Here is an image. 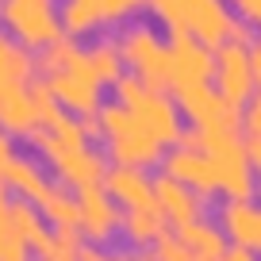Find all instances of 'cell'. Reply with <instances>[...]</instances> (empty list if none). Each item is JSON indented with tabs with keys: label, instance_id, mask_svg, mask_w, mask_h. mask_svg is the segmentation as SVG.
<instances>
[{
	"label": "cell",
	"instance_id": "obj_28",
	"mask_svg": "<svg viewBox=\"0 0 261 261\" xmlns=\"http://www.w3.org/2000/svg\"><path fill=\"white\" fill-rule=\"evenodd\" d=\"M246 135H257L261 139V92L246 104Z\"/></svg>",
	"mask_w": 261,
	"mask_h": 261
},
{
	"label": "cell",
	"instance_id": "obj_3",
	"mask_svg": "<svg viewBox=\"0 0 261 261\" xmlns=\"http://www.w3.org/2000/svg\"><path fill=\"white\" fill-rule=\"evenodd\" d=\"M31 142H35V150L50 162L54 177L62 180L65 188L85 192V188H100L104 185L108 162H104V154H96L92 146H69V142H62L54 130H46V127L35 130Z\"/></svg>",
	"mask_w": 261,
	"mask_h": 261
},
{
	"label": "cell",
	"instance_id": "obj_1",
	"mask_svg": "<svg viewBox=\"0 0 261 261\" xmlns=\"http://www.w3.org/2000/svg\"><path fill=\"white\" fill-rule=\"evenodd\" d=\"M39 69L42 77L50 81V89H54L58 104L69 108L73 115H100V108H104V100H100V77L96 69H92L89 62V50L77 46V39H58L54 46L39 50Z\"/></svg>",
	"mask_w": 261,
	"mask_h": 261
},
{
	"label": "cell",
	"instance_id": "obj_7",
	"mask_svg": "<svg viewBox=\"0 0 261 261\" xmlns=\"http://www.w3.org/2000/svg\"><path fill=\"white\" fill-rule=\"evenodd\" d=\"M196 85H215V50L196 35H169V89L185 92Z\"/></svg>",
	"mask_w": 261,
	"mask_h": 261
},
{
	"label": "cell",
	"instance_id": "obj_24",
	"mask_svg": "<svg viewBox=\"0 0 261 261\" xmlns=\"http://www.w3.org/2000/svg\"><path fill=\"white\" fill-rule=\"evenodd\" d=\"M8 219H12V230H16L27 246H35V238L46 234V219H42V212L31 204V200H12L8 204Z\"/></svg>",
	"mask_w": 261,
	"mask_h": 261
},
{
	"label": "cell",
	"instance_id": "obj_5",
	"mask_svg": "<svg viewBox=\"0 0 261 261\" xmlns=\"http://www.w3.org/2000/svg\"><path fill=\"white\" fill-rule=\"evenodd\" d=\"M0 23L19 46H54L58 39H65L62 16L54 12V0H4L0 4Z\"/></svg>",
	"mask_w": 261,
	"mask_h": 261
},
{
	"label": "cell",
	"instance_id": "obj_16",
	"mask_svg": "<svg viewBox=\"0 0 261 261\" xmlns=\"http://www.w3.org/2000/svg\"><path fill=\"white\" fill-rule=\"evenodd\" d=\"M35 65H39V58L31 50L19 46L8 31H0V96L16 92V89H31Z\"/></svg>",
	"mask_w": 261,
	"mask_h": 261
},
{
	"label": "cell",
	"instance_id": "obj_9",
	"mask_svg": "<svg viewBox=\"0 0 261 261\" xmlns=\"http://www.w3.org/2000/svg\"><path fill=\"white\" fill-rule=\"evenodd\" d=\"M215 89L234 108H246L257 96V77H253L250 46H242V42H223V46L215 50Z\"/></svg>",
	"mask_w": 261,
	"mask_h": 261
},
{
	"label": "cell",
	"instance_id": "obj_4",
	"mask_svg": "<svg viewBox=\"0 0 261 261\" xmlns=\"http://www.w3.org/2000/svg\"><path fill=\"white\" fill-rule=\"evenodd\" d=\"M115 100L127 104L162 142H180V135H185V130H180V104L169 92L150 89V85L142 81V77H135V73H123L119 81H115Z\"/></svg>",
	"mask_w": 261,
	"mask_h": 261
},
{
	"label": "cell",
	"instance_id": "obj_36",
	"mask_svg": "<svg viewBox=\"0 0 261 261\" xmlns=\"http://www.w3.org/2000/svg\"><path fill=\"white\" fill-rule=\"evenodd\" d=\"M112 261H139L135 253H112Z\"/></svg>",
	"mask_w": 261,
	"mask_h": 261
},
{
	"label": "cell",
	"instance_id": "obj_33",
	"mask_svg": "<svg viewBox=\"0 0 261 261\" xmlns=\"http://www.w3.org/2000/svg\"><path fill=\"white\" fill-rule=\"evenodd\" d=\"M250 62H253V77H257V92H261V39L250 46Z\"/></svg>",
	"mask_w": 261,
	"mask_h": 261
},
{
	"label": "cell",
	"instance_id": "obj_2",
	"mask_svg": "<svg viewBox=\"0 0 261 261\" xmlns=\"http://www.w3.org/2000/svg\"><path fill=\"white\" fill-rule=\"evenodd\" d=\"M100 127H104L112 165H139V169H146V165L165 158V150H162L165 142L119 100L100 108Z\"/></svg>",
	"mask_w": 261,
	"mask_h": 261
},
{
	"label": "cell",
	"instance_id": "obj_35",
	"mask_svg": "<svg viewBox=\"0 0 261 261\" xmlns=\"http://www.w3.org/2000/svg\"><path fill=\"white\" fill-rule=\"evenodd\" d=\"M135 257H139V261H158V253L154 250H135Z\"/></svg>",
	"mask_w": 261,
	"mask_h": 261
},
{
	"label": "cell",
	"instance_id": "obj_6",
	"mask_svg": "<svg viewBox=\"0 0 261 261\" xmlns=\"http://www.w3.org/2000/svg\"><path fill=\"white\" fill-rule=\"evenodd\" d=\"M119 50L135 77H142L150 89H162V92L169 89V46L158 39L154 27H146V23L127 27L119 35Z\"/></svg>",
	"mask_w": 261,
	"mask_h": 261
},
{
	"label": "cell",
	"instance_id": "obj_22",
	"mask_svg": "<svg viewBox=\"0 0 261 261\" xmlns=\"http://www.w3.org/2000/svg\"><path fill=\"white\" fill-rule=\"evenodd\" d=\"M0 180H4V185H8L12 192H19V200H31V204L42 196V188L50 185V180L42 177V169H39V165H35V162H27V158H19V154L8 162V169L0 173Z\"/></svg>",
	"mask_w": 261,
	"mask_h": 261
},
{
	"label": "cell",
	"instance_id": "obj_21",
	"mask_svg": "<svg viewBox=\"0 0 261 261\" xmlns=\"http://www.w3.org/2000/svg\"><path fill=\"white\" fill-rule=\"evenodd\" d=\"M58 16H62V31L69 35V39L89 35V31H96L100 23H108L104 19V0H65Z\"/></svg>",
	"mask_w": 261,
	"mask_h": 261
},
{
	"label": "cell",
	"instance_id": "obj_20",
	"mask_svg": "<svg viewBox=\"0 0 261 261\" xmlns=\"http://www.w3.org/2000/svg\"><path fill=\"white\" fill-rule=\"evenodd\" d=\"M169 230V219L162 215V207H135V212H123V234H127V242H135L142 250V246H154L158 238Z\"/></svg>",
	"mask_w": 261,
	"mask_h": 261
},
{
	"label": "cell",
	"instance_id": "obj_34",
	"mask_svg": "<svg viewBox=\"0 0 261 261\" xmlns=\"http://www.w3.org/2000/svg\"><path fill=\"white\" fill-rule=\"evenodd\" d=\"M81 261H112V253H104V250H100V246H85Z\"/></svg>",
	"mask_w": 261,
	"mask_h": 261
},
{
	"label": "cell",
	"instance_id": "obj_14",
	"mask_svg": "<svg viewBox=\"0 0 261 261\" xmlns=\"http://www.w3.org/2000/svg\"><path fill=\"white\" fill-rule=\"evenodd\" d=\"M154 196H158V207H162V215L173 223V227H185V223L204 219V196L192 192V188L180 185V180H173L169 173L154 177Z\"/></svg>",
	"mask_w": 261,
	"mask_h": 261
},
{
	"label": "cell",
	"instance_id": "obj_18",
	"mask_svg": "<svg viewBox=\"0 0 261 261\" xmlns=\"http://www.w3.org/2000/svg\"><path fill=\"white\" fill-rule=\"evenodd\" d=\"M85 246L89 242L77 227H46V234L35 238L31 250L39 253V261H81Z\"/></svg>",
	"mask_w": 261,
	"mask_h": 261
},
{
	"label": "cell",
	"instance_id": "obj_26",
	"mask_svg": "<svg viewBox=\"0 0 261 261\" xmlns=\"http://www.w3.org/2000/svg\"><path fill=\"white\" fill-rule=\"evenodd\" d=\"M154 253H158V261H196V253L180 242L177 230H165V234L154 242Z\"/></svg>",
	"mask_w": 261,
	"mask_h": 261
},
{
	"label": "cell",
	"instance_id": "obj_11",
	"mask_svg": "<svg viewBox=\"0 0 261 261\" xmlns=\"http://www.w3.org/2000/svg\"><path fill=\"white\" fill-rule=\"evenodd\" d=\"M230 27L234 16L223 0H185V31L196 35L204 46L219 50L223 42H230Z\"/></svg>",
	"mask_w": 261,
	"mask_h": 261
},
{
	"label": "cell",
	"instance_id": "obj_30",
	"mask_svg": "<svg viewBox=\"0 0 261 261\" xmlns=\"http://www.w3.org/2000/svg\"><path fill=\"white\" fill-rule=\"evenodd\" d=\"M242 142H246V158H250V165L261 173V139H257V135H246Z\"/></svg>",
	"mask_w": 261,
	"mask_h": 261
},
{
	"label": "cell",
	"instance_id": "obj_25",
	"mask_svg": "<svg viewBox=\"0 0 261 261\" xmlns=\"http://www.w3.org/2000/svg\"><path fill=\"white\" fill-rule=\"evenodd\" d=\"M31 100H35V115H39V127H54V123L65 115L46 77H35V81H31Z\"/></svg>",
	"mask_w": 261,
	"mask_h": 261
},
{
	"label": "cell",
	"instance_id": "obj_23",
	"mask_svg": "<svg viewBox=\"0 0 261 261\" xmlns=\"http://www.w3.org/2000/svg\"><path fill=\"white\" fill-rule=\"evenodd\" d=\"M89 62H92V69H96V77L100 81H119L123 77V50H119V39H96L89 46Z\"/></svg>",
	"mask_w": 261,
	"mask_h": 261
},
{
	"label": "cell",
	"instance_id": "obj_15",
	"mask_svg": "<svg viewBox=\"0 0 261 261\" xmlns=\"http://www.w3.org/2000/svg\"><path fill=\"white\" fill-rule=\"evenodd\" d=\"M219 230L227 234L230 246L261 250V207H253L250 200H223V207H219Z\"/></svg>",
	"mask_w": 261,
	"mask_h": 261
},
{
	"label": "cell",
	"instance_id": "obj_19",
	"mask_svg": "<svg viewBox=\"0 0 261 261\" xmlns=\"http://www.w3.org/2000/svg\"><path fill=\"white\" fill-rule=\"evenodd\" d=\"M35 207L42 212V219L50 227H77L81 223V204H77V192L65 185H46L42 196L35 200Z\"/></svg>",
	"mask_w": 261,
	"mask_h": 261
},
{
	"label": "cell",
	"instance_id": "obj_8",
	"mask_svg": "<svg viewBox=\"0 0 261 261\" xmlns=\"http://www.w3.org/2000/svg\"><path fill=\"white\" fill-rule=\"evenodd\" d=\"M177 104L192 119V127H200V130H230V135H238V127H246V108H234L230 100H223L215 85H196V89L177 92Z\"/></svg>",
	"mask_w": 261,
	"mask_h": 261
},
{
	"label": "cell",
	"instance_id": "obj_32",
	"mask_svg": "<svg viewBox=\"0 0 261 261\" xmlns=\"http://www.w3.org/2000/svg\"><path fill=\"white\" fill-rule=\"evenodd\" d=\"M223 261H257V250H246V246H230Z\"/></svg>",
	"mask_w": 261,
	"mask_h": 261
},
{
	"label": "cell",
	"instance_id": "obj_12",
	"mask_svg": "<svg viewBox=\"0 0 261 261\" xmlns=\"http://www.w3.org/2000/svg\"><path fill=\"white\" fill-rule=\"evenodd\" d=\"M165 173H169L173 180H180V185H188L192 192H200L207 200V192H215L219 188V169H215L212 154H204V150H188V146H177L169 150V154L162 158Z\"/></svg>",
	"mask_w": 261,
	"mask_h": 261
},
{
	"label": "cell",
	"instance_id": "obj_29",
	"mask_svg": "<svg viewBox=\"0 0 261 261\" xmlns=\"http://www.w3.org/2000/svg\"><path fill=\"white\" fill-rule=\"evenodd\" d=\"M12 158H16V146H12V135H8L4 127H0V173L8 169V162H12Z\"/></svg>",
	"mask_w": 261,
	"mask_h": 261
},
{
	"label": "cell",
	"instance_id": "obj_37",
	"mask_svg": "<svg viewBox=\"0 0 261 261\" xmlns=\"http://www.w3.org/2000/svg\"><path fill=\"white\" fill-rule=\"evenodd\" d=\"M0 4H4V0H0Z\"/></svg>",
	"mask_w": 261,
	"mask_h": 261
},
{
	"label": "cell",
	"instance_id": "obj_31",
	"mask_svg": "<svg viewBox=\"0 0 261 261\" xmlns=\"http://www.w3.org/2000/svg\"><path fill=\"white\" fill-rule=\"evenodd\" d=\"M234 4L250 23H261V0H234Z\"/></svg>",
	"mask_w": 261,
	"mask_h": 261
},
{
	"label": "cell",
	"instance_id": "obj_27",
	"mask_svg": "<svg viewBox=\"0 0 261 261\" xmlns=\"http://www.w3.org/2000/svg\"><path fill=\"white\" fill-rule=\"evenodd\" d=\"M146 0H104V19L108 23H119V19H127L135 8H142Z\"/></svg>",
	"mask_w": 261,
	"mask_h": 261
},
{
	"label": "cell",
	"instance_id": "obj_13",
	"mask_svg": "<svg viewBox=\"0 0 261 261\" xmlns=\"http://www.w3.org/2000/svg\"><path fill=\"white\" fill-rule=\"evenodd\" d=\"M104 188L112 192L115 204H123L127 212H135V207H158L154 177H146V169H139V165H108Z\"/></svg>",
	"mask_w": 261,
	"mask_h": 261
},
{
	"label": "cell",
	"instance_id": "obj_17",
	"mask_svg": "<svg viewBox=\"0 0 261 261\" xmlns=\"http://www.w3.org/2000/svg\"><path fill=\"white\" fill-rule=\"evenodd\" d=\"M177 234H180V242L196 253V261H223L227 250H230L227 234H223L215 223H207V219L185 223V227H177Z\"/></svg>",
	"mask_w": 261,
	"mask_h": 261
},
{
	"label": "cell",
	"instance_id": "obj_10",
	"mask_svg": "<svg viewBox=\"0 0 261 261\" xmlns=\"http://www.w3.org/2000/svg\"><path fill=\"white\" fill-rule=\"evenodd\" d=\"M77 204H81V223H77V230L85 234L89 246L104 242L112 230H123V212H119V204L112 200V192H108L104 185L77 192Z\"/></svg>",
	"mask_w": 261,
	"mask_h": 261
}]
</instances>
